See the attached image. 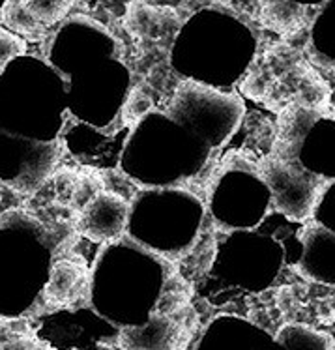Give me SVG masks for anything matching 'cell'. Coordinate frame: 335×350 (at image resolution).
Segmentation results:
<instances>
[{
  "label": "cell",
  "mask_w": 335,
  "mask_h": 350,
  "mask_svg": "<svg viewBox=\"0 0 335 350\" xmlns=\"http://www.w3.org/2000/svg\"><path fill=\"white\" fill-rule=\"evenodd\" d=\"M258 172L271 187L279 210L298 219L311 215L314 200L321 193V182L314 176L281 157H266L258 165Z\"/></svg>",
  "instance_id": "1"
},
{
  "label": "cell",
  "mask_w": 335,
  "mask_h": 350,
  "mask_svg": "<svg viewBox=\"0 0 335 350\" xmlns=\"http://www.w3.org/2000/svg\"><path fill=\"white\" fill-rule=\"evenodd\" d=\"M128 219V202L113 191H100L79 210L77 229L92 242H109L122 234Z\"/></svg>",
  "instance_id": "2"
},
{
  "label": "cell",
  "mask_w": 335,
  "mask_h": 350,
  "mask_svg": "<svg viewBox=\"0 0 335 350\" xmlns=\"http://www.w3.org/2000/svg\"><path fill=\"white\" fill-rule=\"evenodd\" d=\"M86 273L83 266L73 260H58L53 266L49 283L43 288V298L53 308H68L86 296Z\"/></svg>",
  "instance_id": "3"
},
{
  "label": "cell",
  "mask_w": 335,
  "mask_h": 350,
  "mask_svg": "<svg viewBox=\"0 0 335 350\" xmlns=\"http://www.w3.org/2000/svg\"><path fill=\"white\" fill-rule=\"evenodd\" d=\"M178 15L172 10H161L146 4H131L126 15V29L137 40H165L178 25Z\"/></svg>",
  "instance_id": "4"
},
{
  "label": "cell",
  "mask_w": 335,
  "mask_h": 350,
  "mask_svg": "<svg viewBox=\"0 0 335 350\" xmlns=\"http://www.w3.org/2000/svg\"><path fill=\"white\" fill-rule=\"evenodd\" d=\"M17 2L40 27L47 29L70 12L75 0H17Z\"/></svg>",
  "instance_id": "5"
},
{
  "label": "cell",
  "mask_w": 335,
  "mask_h": 350,
  "mask_svg": "<svg viewBox=\"0 0 335 350\" xmlns=\"http://www.w3.org/2000/svg\"><path fill=\"white\" fill-rule=\"evenodd\" d=\"M2 19L8 25V29H12L15 34H27L32 40H40L45 34V29L40 27L32 17H30L21 4L17 0H8L6 8L2 10Z\"/></svg>",
  "instance_id": "6"
},
{
  "label": "cell",
  "mask_w": 335,
  "mask_h": 350,
  "mask_svg": "<svg viewBox=\"0 0 335 350\" xmlns=\"http://www.w3.org/2000/svg\"><path fill=\"white\" fill-rule=\"evenodd\" d=\"M189 300V288L186 286V281L176 275L167 283L161 300L157 304L156 313L157 314H172L178 309H182Z\"/></svg>",
  "instance_id": "7"
},
{
  "label": "cell",
  "mask_w": 335,
  "mask_h": 350,
  "mask_svg": "<svg viewBox=\"0 0 335 350\" xmlns=\"http://www.w3.org/2000/svg\"><path fill=\"white\" fill-rule=\"evenodd\" d=\"M27 51V42L19 34L0 27V70Z\"/></svg>",
  "instance_id": "8"
},
{
  "label": "cell",
  "mask_w": 335,
  "mask_h": 350,
  "mask_svg": "<svg viewBox=\"0 0 335 350\" xmlns=\"http://www.w3.org/2000/svg\"><path fill=\"white\" fill-rule=\"evenodd\" d=\"M150 107H152V101H150L148 96L141 92V90H133V94L129 96L126 105H124V111H122L124 124H128V126L137 124V122L148 113Z\"/></svg>",
  "instance_id": "9"
},
{
  "label": "cell",
  "mask_w": 335,
  "mask_h": 350,
  "mask_svg": "<svg viewBox=\"0 0 335 350\" xmlns=\"http://www.w3.org/2000/svg\"><path fill=\"white\" fill-rule=\"evenodd\" d=\"M2 189H4V186H2V182H0V199H2Z\"/></svg>",
  "instance_id": "10"
}]
</instances>
